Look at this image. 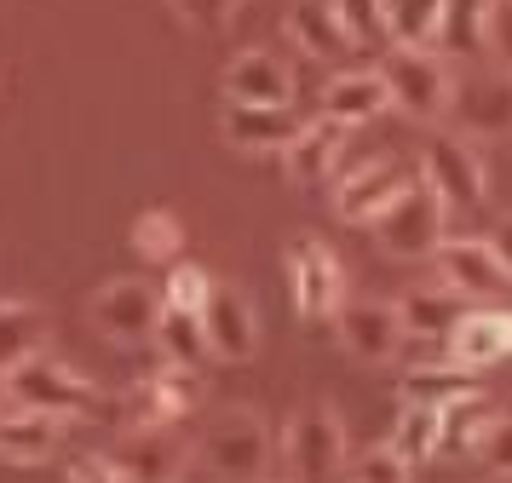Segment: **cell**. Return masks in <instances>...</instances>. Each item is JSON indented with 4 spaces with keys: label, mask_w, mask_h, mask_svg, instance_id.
Instances as JSON below:
<instances>
[{
    "label": "cell",
    "mask_w": 512,
    "mask_h": 483,
    "mask_svg": "<svg viewBox=\"0 0 512 483\" xmlns=\"http://www.w3.org/2000/svg\"><path fill=\"white\" fill-rule=\"evenodd\" d=\"M259 483H265V478H259Z\"/></svg>",
    "instance_id": "41"
},
{
    "label": "cell",
    "mask_w": 512,
    "mask_h": 483,
    "mask_svg": "<svg viewBox=\"0 0 512 483\" xmlns=\"http://www.w3.org/2000/svg\"><path fill=\"white\" fill-rule=\"evenodd\" d=\"M47 351V317L29 299H0V374Z\"/></svg>",
    "instance_id": "25"
},
{
    "label": "cell",
    "mask_w": 512,
    "mask_h": 483,
    "mask_svg": "<svg viewBox=\"0 0 512 483\" xmlns=\"http://www.w3.org/2000/svg\"><path fill=\"white\" fill-rule=\"evenodd\" d=\"M202 334H208V357L219 363H248L259 345V317L254 299L231 288V282H213L208 305H202Z\"/></svg>",
    "instance_id": "12"
},
{
    "label": "cell",
    "mask_w": 512,
    "mask_h": 483,
    "mask_svg": "<svg viewBox=\"0 0 512 483\" xmlns=\"http://www.w3.org/2000/svg\"><path fill=\"white\" fill-rule=\"evenodd\" d=\"M489 248L501 253V265H507V276H512V219H501V225L489 230Z\"/></svg>",
    "instance_id": "39"
},
{
    "label": "cell",
    "mask_w": 512,
    "mask_h": 483,
    "mask_svg": "<svg viewBox=\"0 0 512 483\" xmlns=\"http://www.w3.org/2000/svg\"><path fill=\"white\" fill-rule=\"evenodd\" d=\"M167 6L185 23H196V29H219V23L236 12V0H167Z\"/></svg>",
    "instance_id": "37"
},
{
    "label": "cell",
    "mask_w": 512,
    "mask_h": 483,
    "mask_svg": "<svg viewBox=\"0 0 512 483\" xmlns=\"http://www.w3.org/2000/svg\"><path fill=\"white\" fill-rule=\"evenodd\" d=\"M386 443H392V449L409 460V466L432 460V455H438V409H432V403H403Z\"/></svg>",
    "instance_id": "28"
},
{
    "label": "cell",
    "mask_w": 512,
    "mask_h": 483,
    "mask_svg": "<svg viewBox=\"0 0 512 483\" xmlns=\"http://www.w3.org/2000/svg\"><path fill=\"white\" fill-rule=\"evenodd\" d=\"M449 363L466 368V374H478V368L501 363L512 351V311H484V305H472L455 328H449Z\"/></svg>",
    "instance_id": "16"
},
{
    "label": "cell",
    "mask_w": 512,
    "mask_h": 483,
    "mask_svg": "<svg viewBox=\"0 0 512 483\" xmlns=\"http://www.w3.org/2000/svg\"><path fill=\"white\" fill-rule=\"evenodd\" d=\"M288 35H294V46H300L305 58H317V64H334V58L351 52L346 23L334 12V0H288Z\"/></svg>",
    "instance_id": "22"
},
{
    "label": "cell",
    "mask_w": 512,
    "mask_h": 483,
    "mask_svg": "<svg viewBox=\"0 0 512 483\" xmlns=\"http://www.w3.org/2000/svg\"><path fill=\"white\" fill-rule=\"evenodd\" d=\"M110 466L127 483H179L190 472V443L173 426H127L110 449Z\"/></svg>",
    "instance_id": "10"
},
{
    "label": "cell",
    "mask_w": 512,
    "mask_h": 483,
    "mask_svg": "<svg viewBox=\"0 0 512 483\" xmlns=\"http://www.w3.org/2000/svg\"><path fill=\"white\" fill-rule=\"evenodd\" d=\"M334 12L346 23L351 46H380L386 41V0H334Z\"/></svg>",
    "instance_id": "33"
},
{
    "label": "cell",
    "mask_w": 512,
    "mask_h": 483,
    "mask_svg": "<svg viewBox=\"0 0 512 483\" xmlns=\"http://www.w3.org/2000/svg\"><path fill=\"white\" fill-rule=\"evenodd\" d=\"M196 455L208 460L225 483H259L265 466H271V432H265V420L254 409H225L208 420Z\"/></svg>",
    "instance_id": "4"
},
{
    "label": "cell",
    "mask_w": 512,
    "mask_h": 483,
    "mask_svg": "<svg viewBox=\"0 0 512 483\" xmlns=\"http://www.w3.org/2000/svg\"><path fill=\"white\" fill-rule=\"evenodd\" d=\"M219 133L236 150L265 156V150H288V138L300 133V115H294V104H225L219 110Z\"/></svg>",
    "instance_id": "15"
},
{
    "label": "cell",
    "mask_w": 512,
    "mask_h": 483,
    "mask_svg": "<svg viewBox=\"0 0 512 483\" xmlns=\"http://www.w3.org/2000/svg\"><path fill=\"white\" fill-rule=\"evenodd\" d=\"M64 414H41V409H6L0 414V460L12 466H41L64 449Z\"/></svg>",
    "instance_id": "20"
},
{
    "label": "cell",
    "mask_w": 512,
    "mask_h": 483,
    "mask_svg": "<svg viewBox=\"0 0 512 483\" xmlns=\"http://www.w3.org/2000/svg\"><path fill=\"white\" fill-rule=\"evenodd\" d=\"M12 409V391H6V374H0V414Z\"/></svg>",
    "instance_id": "40"
},
{
    "label": "cell",
    "mask_w": 512,
    "mask_h": 483,
    "mask_svg": "<svg viewBox=\"0 0 512 483\" xmlns=\"http://www.w3.org/2000/svg\"><path fill=\"white\" fill-rule=\"evenodd\" d=\"M472 311V299H461L455 288H415V294L397 299V322H403V340H432L443 345L449 328Z\"/></svg>",
    "instance_id": "21"
},
{
    "label": "cell",
    "mask_w": 512,
    "mask_h": 483,
    "mask_svg": "<svg viewBox=\"0 0 512 483\" xmlns=\"http://www.w3.org/2000/svg\"><path fill=\"white\" fill-rule=\"evenodd\" d=\"M478 455H484L489 472H501V478H512V414H501L495 426H489V437L478 443Z\"/></svg>",
    "instance_id": "35"
},
{
    "label": "cell",
    "mask_w": 512,
    "mask_h": 483,
    "mask_svg": "<svg viewBox=\"0 0 512 483\" xmlns=\"http://www.w3.org/2000/svg\"><path fill=\"white\" fill-rule=\"evenodd\" d=\"M346 478L351 483H409L415 466L397 455L392 443H374V449H363V455H346Z\"/></svg>",
    "instance_id": "32"
},
{
    "label": "cell",
    "mask_w": 512,
    "mask_h": 483,
    "mask_svg": "<svg viewBox=\"0 0 512 483\" xmlns=\"http://www.w3.org/2000/svg\"><path fill=\"white\" fill-rule=\"evenodd\" d=\"M386 104H392V98H386L380 69H340V75L323 87V115L346 121V127H363V121H374Z\"/></svg>",
    "instance_id": "23"
},
{
    "label": "cell",
    "mask_w": 512,
    "mask_h": 483,
    "mask_svg": "<svg viewBox=\"0 0 512 483\" xmlns=\"http://www.w3.org/2000/svg\"><path fill=\"white\" fill-rule=\"evenodd\" d=\"M202 403V380L196 368H173L162 363V374H144L139 386L127 391V420L133 426H173Z\"/></svg>",
    "instance_id": "14"
},
{
    "label": "cell",
    "mask_w": 512,
    "mask_h": 483,
    "mask_svg": "<svg viewBox=\"0 0 512 483\" xmlns=\"http://www.w3.org/2000/svg\"><path fill=\"white\" fill-rule=\"evenodd\" d=\"M472 391V380H466V368H409L403 374V403H432V409H443V403H455V397H466Z\"/></svg>",
    "instance_id": "30"
},
{
    "label": "cell",
    "mask_w": 512,
    "mask_h": 483,
    "mask_svg": "<svg viewBox=\"0 0 512 483\" xmlns=\"http://www.w3.org/2000/svg\"><path fill=\"white\" fill-rule=\"evenodd\" d=\"M443 219H449L443 196L415 173L392 202L374 213L369 230H374V242H380V253H392V259H432L443 242Z\"/></svg>",
    "instance_id": "1"
},
{
    "label": "cell",
    "mask_w": 512,
    "mask_h": 483,
    "mask_svg": "<svg viewBox=\"0 0 512 483\" xmlns=\"http://www.w3.org/2000/svg\"><path fill=\"white\" fill-rule=\"evenodd\" d=\"M420 179L438 190L449 213H472V207L489 202V179H484V161L472 150V138L449 133V127L432 133L426 156H420Z\"/></svg>",
    "instance_id": "6"
},
{
    "label": "cell",
    "mask_w": 512,
    "mask_h": 483,
    "mask_svg": "<svg viewBox=\"0 0 512 483\" xmlns=\"http://www.w3.org/2000/svg\"><path fill=\"white\" fill-rule=\"evenodd\" d=\"M213 294V276L202 265H173V276L162 282V305H179V311H202Z\"/></svg>",
    "instance_id": "34"
},
{
    "label": "cell",
    "mask_w": 512,
    "mask_h": 483,
    "mask_svg": "<svg viewBox=\"0 0 512 483\" xmlns=\"http://www.w3.org/2000/svg\"><path fill=\"white\" fill-rule=\"evenodd\" d=\"M489 12H495V0H443L438 52H478L489 35Z\"/></svg>",
    "instance_id": "27"
},
{
    "label": "cell",
    "mask_w": 512,
    "mask_h": 483,
    "mask_svg": "<svg viewBox=\"0 0 512 483\" xmlns=\"http://www.w3.org/2000/svg\"><path fill=\"white\" fill-rule=\"evenodd\" d=\"M380 81H386V98L409 121H443V104H449V81L455 75H449L438 46H397V52H386Z\"/></svg>",
    "instance_id": "5"
},
{
    "label": "cell",
    "mask_w": 512,
    "mask_h": 483,
    "mask_svg": "<svg viewBox=\"0 0 512 483\" xmlns=\"http://www.w3.org/2000/svg\"><path fill=\"white\" fill-rule=\"evenodd\" d=\"M501 420V409L484 391H466L455 403L438 409V455H478V443L489 437V426Z\"/></svg>",
    "instance_id": "24"
},
{
    "label": "cell",
    "mask_w": 512,
    "mask_h": 483,
    "mask_svg": "<svg viewBox=\"0 0 512 483\" xmlns=\"http://www.w3.org/2000/svg\"><path fill=\"white\" fill-rule=\"evenodd\" d=\"M156 351H162V363H173V368H202V357H208L202 311L162 305V317H156Z\"/></svg>",
    "instance_id": "26"
},
{
    "label": "cell",
    "mask_w": 512,
    "mask_h": 483,
    "mask_svg": "<svg viewBox=\"0 0 512 483\" xmlns=\"http://www.w3.org/2000/svg\"><path fill=\"white\" fill-rule=\"evenodd\" d=\"M219 87H225L231 104H288L294 98V69L282 64L277 52L254 46V52H236L231 64H225Z\"/></svg>",
    "instance_id": "17"
},
{
    "label": "cell",
    "mask_w": 512,
    "mask_h": 483,
    "mask_svg": "<svg viewBox=\"0 0 512 483\" xmlns=\"http://www.w3.org/2000/svg\"><path fill=\"white\" fill-rule=\"evenodd\" d=\"M93 328L104 340L116 345H144L156 340V317H162V288H150L139 276H116V282H104L93 294Z\"/></svg>",
    "instance_id": "8"
},
{
    "label": "cell",
    "mask_w": 512,
    "mask_h": 483,
    "mask_svg": "<svg viewBox=\"0 0 512 483\" xmlns=\"http://www.w3.org/2000/svg\"><path fill=\"white\" fill-rule=\"evenodd\" d=\"M133 248L144 259H156V265H173L179 248H185V225L173 219V213H139L133 219Z\"/></svg>",
    "instance_id": "31"
},
{
    "label": "cell",
    "mask_w": 512,
    "mask_h": 483,
    "mask_svg": "<svg viewBox=\"0 0 512 483\" xmlns=\"http://www.w3.org/2000/svg\"><path fill=\"white\" fill-rule=\"evenodd\" d=\"M351 144V127L346 121H334V115H317V121H300V133L288 138V173L300 184H323L334 167H340V156H346Z\"/></svg>",
    "instance_id": "19"
},
{
    "label": "cell",
    "mask_w": 512,
    "mask_h": 483,
    "mask_svg": "<svg viewBox=\"0 0 512 483\" xmlns=\"http://www.w3.org/2000/svg\"><path fill=\"white\" fill-rule=\"evenodd\" d=\"M334 322H340V345L357 363H392L403 351V322H397V305H386V299H346Z\"/></svg>",
    "instance_id": "13"
},
{
    "label": "cell",
    "mask_w": 512,
    "mask_h": 483,
    "mask_svg": "<svg viewBox=\"0 0 512 483\" xmlns=\"http://www.w3.org/2000/svg\"><path fill=\"white\" fill-rule=\"evenodd\" d=\"M288 282H294V311L305 322H334V311L346 305V265L317 236H300L288 248Z\"/></svg>",
    "instance_id": "9"
},
{
    "label": "cell",
    "mask_w": 512,
    "mask_h": 483,
    "mask_svg": "<svg viewBox=\"0 0 512 483\" xmlns=\"http://www.w3.org/2000/svg\"><path fill=\"white\" fill-rule=\"evenodd\" d=\"M484 46L495 52V64L512 75V0H495V12H489V35Z\"/></svg>",
    "instance_id": "36"
},
{
    "label": "cell",
    "mask_w": 512,
    "mask_h": 483,
    "mask_svg": "<svg viewBox=\"0 0 512 483\" xmlns=\"http://www.w3.org/2000/svg\"><path fill=\"white\" fill-rule=\"evenodd\" d=\"M409 179H415V173H409L403 161H369V167H357V173L340 179V190H334V213H340L346 225H374V213L392 202Z\"/></svg>",
    "instance_id": "18"
},
{
    "label": "cell",
    "mask_w": 512,
    "mask_h": 483,
    "mask_svg": "<svg viewBox=\"0 0 512 483\" xmlns=\"http://www.w3.org/2000/svg\"><path fill=\"white\" fill-rule=\"evenodd\" d=\"M6 391H12V409H41V414H64V420H81V414L98 409V386L81 374V368L58 363V357H29L6 374Z\"/></svg>",
    "instance_id": "3"
},
{
    "label": "cell",
    "mask_w": 512,
    "mask_h": 483,
    "mask_svg": "<svg viewBox=\"0 0 512 483\" xmlns=\"http://www.w3.org/2000/svg\"><path fill=\"white\" fill-rule=\"evenodd\" d=\"M282 449H288V466L300 472V483H323L346 466V420L328 409V403H305L288 420Z\"/></svg>",
    "instance_id": "7"
},
{
    "label": "cell",
    "mask_w": 512,
    "mask_h": 483,
    "mask_svg": "<svg viewBox=\"0 0 512 483\" xmlns=\"http://www.w3.org/2000/svg\"><path fill=\"white\" fill-rule=\"evenodd\" d=\"M443 0H386V41L397 46H438Z\"/></svg>",
    "instance_id": "29"
},
{
    "label": "cell",
    "mask_w": 512,
    "mask_h": 483,
    "mask_svg": "<svg viewBox=\"0 0 512 483\" xmlns=\"http://www.w3.org/2000/svg\"><path fill=\"white\" fill-rule=\"evenodd\" d=\"M432 265H438L443 288H455L461 299H501L512 294V276L501 265V253L489 248V236H443L438 253H432Z\"/></svg>",
    "instance_id": "11"
},
{
    "label": "cell",
    "mask_w": 512,
    "mask_h": 483,
    "mask_svg": "<svg viewBox=\"0 0 512 483\" xmlns=\"http://www.w3.org/2000/svg\"><path fill=\"white\" fill-rule=\"evenodd\" d=\"M443 127L478 144H507L512 138V75L507 69H472L449 81Z\"/></svg>",
    "instance_id": "2"
},
{
    "label": "cell",
    "mask_w": 512,
    "mask_h": 483,
    "mask_svg": "<svg viewBox=\"0 0 512 483\" xmlns=\"http://www.w3.org/2000/svg\"><path fill=\"white\" fill-rule=\"evenodd\" d=\"M70 483H127V478L110 466V455H75L70 460Z\"/></svg>",
    "instance_id": "38"
}]
</instances>
